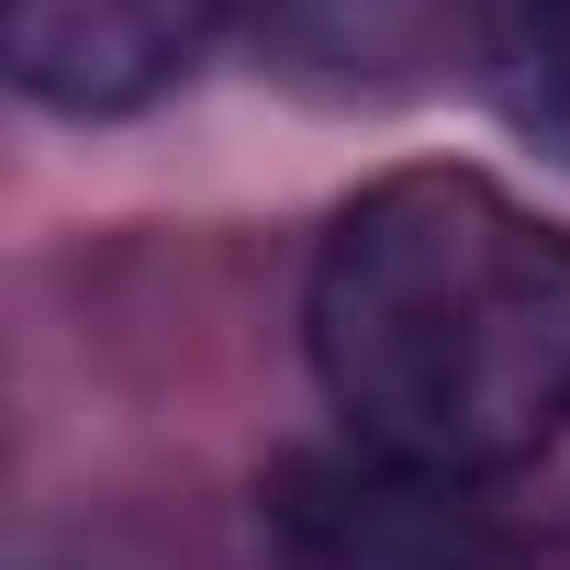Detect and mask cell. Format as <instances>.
<instances>
[{"instance_id": "obj_1", "label": "cell", "mask_w": 570, "mask_h": 570, "mask_svg": "<svg viewBox=\"0 0 570 570\" xmlns=\"http://www.w3.org/2000/svg\"><path fill=\"white\" fill-rule=\"evenodd\" d=\"M303 347L347 436L492 481L570 425V224L481 168H392L314 246Z\"/></svg>"}, {"instance_id": "obj_2", "label": "cell", "mask_w": 570, "mask_h": 570, "mask_svg": "<svg viewBox=\"0 0 570 570\" xmlns=\"http://www.w3.org/2000/svg\"><path fill=\"white\" fill-rule=\"evenodd\" d=\"M257 548L268 570H503V525L470 503V481L414 470L370 436L268 459Z\"/></svg>"}, {"instance_id": "obj_3", "label": "cell", "mask_w": 570, "mask_h": 570, "mask_svg": "<svg viewBox=\"0 0 570 570\" xmlns=\"http://www.w3.org/2000/svg\"><path fill=\"white\" fill-rule=\"evenodd\" d=\"M224 23H246V0H0V57H12L23 101L68 124H112L168 101Z\"/></svg>"}, {"instance_id": "obj_4", "label": "cell", "mask_w": 570, "mask_h": 570, "mask_svg": "<svg viewBox=\"0 0 570 570\" xmlns=\"http://www.w3.org/2000/svg\"><path fill=\"white\" fill-rule=\"evenodd\" d=\"M470 79L492 90V112H503L548 168H570V0H503Z\"/></svg>"}, {"instance_id": "obj_5", "label": "cell", "mask_w": 570, "mask_h": 570, "mask_svg": "<svg viewBox=\"0 0 570 570\" xmlns=\"http://www.w3.org/2000/svg\"><path fill=\"white\" fill-rule=\"evenodd\" d=\"M492 12H503V0H492Z\"/></svg>"}]
</instances>
